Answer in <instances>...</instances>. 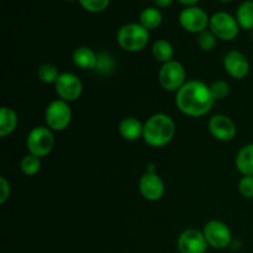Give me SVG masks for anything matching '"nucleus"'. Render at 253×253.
<instances>
[{
  "instance_id": "obj_1",
  "label": "nucleus",
  "mask_w": 253,
  "mask_h": 253,
  "mask_svg": "<svg viewBox=\"0 0 253 253\" xmlns=\"http://www.w3.org/2000/svg\"><path fill=\"white\" fill-rule=\"evenodd\" d=\"M215 99L210 86L202 81H188L175 94V105L184 115L204 116L211 110Z\"/></svg>"
},
{
  "instance_id": "obj_2",
  "label": "nucleus",
  "mask_w": 253,
  "mask_h": 253,
  "mask_svg": "<svg viewBox=\"0 0 253 253\" xmlns=\"http://www.w3.org/2000/svg\"><path fill=\"white\" fill-rule=\"evenodd\" d=\"M175 135V124L169 115L158 113L143 124L142 138L151 147H165Z\"/></svg>"
},
{
  "instance_id": "obj_3",
  "label": "nucleus",
  "mask_w": 253,
  "mask_h": 253,
  "mask_svg": "<svg viewBox=\"0 0 253 253\" xmlns=\"http://www.w3.org/2000/svg\"><path fill=\"white\" fill-rule=\"evenodd\" d=\"M119 46L126 52H140L150 41V31L140 22H128L119 29L116 35Z\"/></svg>"
},
{
  "instance_id": "obj_4",
  "label": "nucleus",
  "mask_w": 253,
  "mask_h": 253,
  "mask_svg": "<svg viewBox=\"0 0 253 253\" xmlns=\"http://www.w3.org/2000/svg\"><path fill=\"white\" fill-rule=\"evenodd\" d=\"M26 147L31 155L40 158L46 157L54 147L53 131L47 126H36L27 135Z\"/></svg>"
},
{
  "instance_id": "obj_5",
  "label": "nucleus",
  "mask_w": 253,
  "mask_h": 253,
  "mask_svg": "<svg viewBox=\"0 0 253 253\" xmlns=\"http://www.w3.org/2000/svg\"><path fill=\"white\" fill-rule=\"evenodd\" d=\"M209 30L221 41H234L240 34L236 17L226 11H217L210 16Z\"/></svg>"
},
{
  "instance_id": "obj_6",
  "label": "nucleus",
  "mask_w": 253,
  "mask_h": 253,
  "mask_svg": "<svg viewBox=\"0 0 253 253\" xmlns=\"http://www.w3.org/2000/svg\"><path fill=\"white\" fill-rule=\"evenodd\" d=\"M47 127L52 131H63L72 121V109L67 101L62 99L51 101L44 111Z\"/></svg>"
},
{
  "instance_id": "obj_7",
  "label": "nucleus",
  "mask_w": 253,
  "mask_h": 253,
  "mask_svg": "<svg viewBox=\"0 0 253 253\" xmlns=\"http://www.w3.org/2000/svg\"><path fill=\"white\" fill-rule=\"evenodd\" d=\"M185 68L180 62L170 61L162 64L158 72V83L165 90L177 93L187 82H185Z\"/></svg>"
},
{
  "instance_id": "obj_8",
  "label": "nucleus",
  "mask_w": 253,
  "mask_h": 253,
  "mask_svg": "<svg viewBox=\"0 0 253 253\" xmlns=\"http://www.w3.org/2000/svg\"><path fill=\"white\" fill-rule=\"evenodd\" d=\"M178 20H179L180 26L190 34L199 35L209 29L210 16L203 7L198 6V5L184 7L180 11Z\"/></svg>"
},
{
  "instance_id": "obj_9",
  "label": "nucleus",
  "mask_w": 253,
  "mask_h": 253,
  "mask_svg": "<svg viewBox=\"0 0 253 253\" xmlns=\"http://www.w3.org/2000/svg\"><path fill=\"white\" fill-rule=\"evenodd\" d=\"M203 234H204L208 245L217 250L226 249L232 241L231 230L225 222L220 221V220L208 221L204 225Z\"/></svg>"
},
{
  "instance_id": "obj_10",
  "label": "nucleus",
  "mask_w": 253,
  "mask_h": 253,
  "mask_svg": "<svg viewBox=\"0 0 253 253\" xmlns=\"http://www.w3.org/2000/svg\"><path fill=\"white\" fill-rule=\"evenodd\" d=\"M54 90L59 99L71 103L81 98L83 93V83L76 74L64 72L59 74L58 79L54 83Z\"/></svg>"
},
{
  "instance_id": "obj_11",
  "label": "nucleus",
  "mask_w": 253,
  "mask_h": 253,
  "mask_svg": "<svg viewBox=\"0 0 253 253\" xmlns=\"http://www.w3.org/2000/svg\"><path fill=\"white\" fill-rule=\"evenodd\" d=\"M180 253H205L208 242L203 231L197 229H188L180 234L177 242Z\"/></svg>"
},
{
  "instance_id": "obj_12",
  "label": "nucleus",
  "mask_w": 253,
  "mask_h": 253,
  "mask_svg": "<svg viewBox=\"0 0 253 253\" xmlns=\"http://www.w3.org/2000/svg\"><path fill=\"white\" fill-rule=\"evenodd\" d=\"M208 127L214 138L222 141V142H229V141L234 140L237 132L234 121L229 116L222 115V114L211 116L208 123Z\"/></svg>"
},
{
  "instance_id": "obj_13",
  "label": "nucleus",
  "mask_w": 253,
  "mask_h": 253,
  "mask_svg": "<svg viewBox=\"0 0 253 253\" xmlns=\"http://www.w3.org/2000/svg\"><path fill=\"white\" fill-rule=\"evenodd\" d=\"M138 190L146 200L157 202L165 194V183L157 173L145 172L138 182Z\"/></svg>"
},
{
  "instance_id": "obj_14",
  "label": "nucleus",
  "mask_w": 253,
  "mask_h": 253,
  "mask_svg": "<svg viewBox=\"0 0 253 253\" xmlns=\"http://www.w3.org/2000/svg\"><path fill=\"white\" fill-rule=\"evenodd\" d=\"M222 64L226 73L235 79H244L250 73L249 59L240 51L227 52L224 57Z\"/></svg>"
},
{
  "instance_id": "obj_15",
  "label": "nucleus",
  "mask_w": 253,
  "mask_h": 253,
  "mask_svg": "<svg viewBox=\"0 0 253 253\" xmlns=\"http://www.w3.org/2000/svg\"><path fill=\"white\" fill-rule=\"evenodd\" d=\"M119 132L126 141H137L143 135V124L135 116H127L123 119L119 125Z\"/></svg>"
},
{
  "instance_id": "obj_16",
  "label": "nucleus",
  "mask_w": 253,
  "mask_h": 253,
  "mask_svg": "<svg viewBox=\"0 0 253 253\" xmlns=\"http://www.w3.org/2000/svg\"><path fill=\"white\" fill-rule=\"evenodd\" d=\"M72 59H73V63L76 64L78 68L84 69V71H89V69L96 68L98 53H95L90 47L81 46L78 47V48L74 49Z\"/></svg>"
},
{
  "instance_id": "obj_17",
  "label": "nucleus",
  "mask_w": 253,
  "mask_h": 253,
  "mask_svg": "<svg viewBox=\"0 0 253 253\" xmlns=\"http://www.w3.org/2000/svg\"><path fill=\"white\" fill-rule=\"evenodd\" d=\"M235 166L242 175H253V143L244 146L237 152Z\"/></svg>"
},
{
  "instance_id": "obj_18",
  "label": "nucleus",
  "mask_w": 253,
  "mask_h": 253,
  "mask_svg": "<svg viewBox=\"0 0 253 253\" xmlns=\"http://www.w3.org/2000/svg\"><path fill=\"white\" fill-rule=\"evenodd\" d=\"M17 115L14 109L2 106L0 110V136L2 138L11 135L17 126Z\"/></svg>"
},
{
  "instance_id": "obj_19",
  "label": "nucleus",
  "mask_w": 253,
  "mask_h": 253,
  "mask_svg": "<svg viewBox=\"0 0 253 253\" xmlns=\"http://www.w3.org/2000/svg\"><path fill=\"white\" fill-rule=\"evenodd\" d=\"M163 21L162 12L158 7L156 6H148L141 11L140 14V24L142 25L145 29H147L148 31L151 30H156L161 26Z\"/></svg>"
},
{
  "instance_id": "obj_20",
  "label": "nucleus",
  "mask_w": 253,
  "mask_h": 253,
  "mask_svg": "<svg viewBox=\"0 0 253 253\" xmlns=\"http://www.w3.org/2000/svg\"><path fill=\"white\" fill-rule=\"evenodd\" d=\"M152 54L153 57H155L156 61L165 64L173 61V57H174V48H173V44L170 43L169 41H167V40L165 39H160L153 43Z\"/></svg>"
},
{
  "instance_id": "obj_21",
  "label": "nucleus",
  "mask_w": 253,
  "mask_h": 253,
  "mask_svg": "<svg viewBox=\"0 0 253 253\" xmlns=\"http://www.w3.org/2000/svg\"><path fill=\"white\" fill-rule=\"evenodd\" d=\"M235 17L239 22L240 29L253 30V0L241 2L237 7Z\"/></svg>"
},
{
  "instance_id": "obj_22",
  "label": "nucleus",
  "mask_w": 253,
  "mask_h": 253,
  "mask_svg": "<svg viewBox=\"0 0 253 253\" xmlns=\"http://www.w3.org/2000/svg\"><path fill=\"white\" fill-rule=\"evenodd\" d=\"M20 169L27 177L36 175L40 172V169H41V158L35 155H31V153H27L26 156H24L21 162H20Z\"/></svg>"
},
{
  "instance_id": "obj_23",
  "label": "nucleus",
  "mask_w": 253,
  "mask_h": 253,
  "mask_svg": "<svg viewBox=\"0 0 253 253\" xmlns=\"http://www.w3.org/2000/svg\"><path fill=\"white\" fill-rule=\"evenodd\" d=\"M59 72L57 67L52 63H44L37 69V77L44 84H54L59 77Z\"/></svg>"
},
{
  "instance_id": "obj_24",
  "label": "nucleus",
  "mask_w": 253,
  "mask_h": 253,
  "mask_svg": "<svg viewBox=\"0 0 253 253\" xmlns=\"http://www.w3.org/2000/svg\"><path fill=\"white\" fill-rule=\"evenodd\" d=\"M79 5L90 14H99L105 11L111 0H78Z\"/></svg>"
},
{
  "instance_id": "obj_25",
  "label": "nucleus",
  "mask_w": 253,
  "mask_h": 253,
  "mask_svg": "<svg viewBox=\"0 0 253 253\" xmlns=\"http://www.w3.org/2000/svg\"><path fill=\"white\" fill-rule=\"evenodd\" d=\"M197 42L203 51L210 52L216 47L217 37L215 36L210 30H205V31H203L202 34L198 35Z\"/></svg>"
},
{
  "instance_id": "obj_26",
  "label": "nucleus",
  "mask_w": 253,
  "mask_h": 253,
  "mask_svg": "<svg viewBox=\"0 0 253 253\" xmlns=\"http://www.w3.org/2000/svg\"><path fill=\"white\" fill-rule=\"evenodd\" d=\"M210 90L215 100H222L229 95L230 85L225 81H216L210 85Z\"/></svg>"
},
{
  "instance_id": "obj_27",
  "label": "nucleus",
  "mask_w": 253,
  "mask_h": 253,
  "mask_svg": "<svg viewBox=\"0 0 253 253\" xmlns=\"http://www.w3.org/2000/svg\"><path fill=\"white\" fill-rule=\"evenodd\" d=\"M239 192L242 197L253 198V175H244L239 182Z\"/></svg>"
},
{
  "instance_id": "obj_28",
  "label": "nucleus",
  "mask_w": 253,
  "mask_h": 253,
  "mask_svg": "<svg viewBox=\"0 0 253 253\" xmlns=\"http://www.w3.org/2000/svg\"><path fill=\"white\" fill-rule=\"evenodd\" d=\"M95 69L99 73H109L114 69V59L106 53H99Z\"/></svg>"
},
{
  "instance_id": "obj_29",
  "label": "nucleus",
  "mask_w": 253,
  "mask_h": 253,
  "mask_svg": "<svg viewBox=\"0 0 253 253\" xmlns=\"http://www.w3.org/2000/svg\"><path fill=\"white\" fill-rule=\"evenodd\" d=\"M10 183L7 182V179L5 177L0 178V204H5L6 200L10 198Z\"/></svg>"
},
{
  "instance_id": "obj_30",
  "label": "nucleus",
  "mask_w": 253,
  "mask_h": 253,
  "mask_svg": "<svg viewBox=\"0 0 253 253\" xmlns=\"http://www.w3.org/2000/svg\"><path fill=\"white\" fill-rule=\"evenodd\" d=\"M174 2V0H153V4L158 9H163V7H168Z\"/></svg>"
},
{
  "instance_id": "obj_31",
  "label": "nucleus",
  "mask_w": 253,
  "mask_h": 253,
  "mask_svg": "<svg viewBox=\"0 0 253 253\" xmlns=\"http://www.w3.org/2000/svg\"><path fill=\"white\" fill-rule=\"evenodd\" d=\"M177 1L179 2V4L184 5L185 7H188V6H195L200 0H177Z\"/></svg>"
},
{
  "instance_id": "obj_32",
  "label": "nucleus",
  "mask_w": 253,
  "mask_h": 253,
  "mask_svg": "<svg viewBox=\"0 0 253 253\" xmlns=\"http://www.w3.org/2000/svg\"><path fill=\"white\" fill-rule=\"evenodd\" d=\"M146 172H147V173H157V172H156L155 163H150V165H147V167H146Z\"/></svg>"
},
{
  "instance_id": "obj_33",
  "label": "nucleus",
  "mask_w": 253,
  "mask_h": 253,
  "mask_svg": "<svg viewBox=\"0 0 253 253\" xmlns=\"http://www.w3.org/2000/svg\"><path fill=\"white\" fill-rule=\"evenodd\" d=\"M220 1H221V2H231V1H234V0H220Z\"/></svg>"
},
{
  "instance_id": "obj_34",
  "label": "nucleus",
  "mask_w": 253,
  "mask_h": 253,
  "mask_svg": "<svg viewBox=\"0 0 253 253\" xmlns=\"http://www.w3.org/2000/svg\"><path fill=\"white\" fill-rule=\"evenodd\" d=\"M63 1H69V2H72V1H76V0H63Z\"/></svg>"
}]
</instances>
